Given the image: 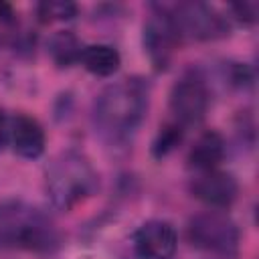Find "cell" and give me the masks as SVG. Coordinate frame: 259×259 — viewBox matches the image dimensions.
I'll return each instance as SVG.
<instances>
[{"label": "cell", "instance_id": "e0dca14e", "mask_svg": "<svg viewBox=\"0 0 259 259\" xmlns=\"http://www.w3.org/2000/svg\"><path fill=\"white\" fill-rule=\"evenodd\" d=\"M231 83L233 85H237V87H245V85H249L251 83V79H253V75H251V69L247 67V65H241V63H235L233 67H231Z\"/></svg>", "mask_w": 259, "mask_h": 259}, {"label": "cell", "instance_id": "ac0fdd59", "mask_svg": "<svg viewBox=\"0 0 259 259\" xmlns=\"http://www.w3.org/2000/svg\"><path fill=\"white\" fill-rule=\"evenodd\" d=\"M8 132H10V127H8V119H6V115L0 111V150L6 146V142H8Z\"/></svg>", "mask_w": 259, "mask_h": 259}, {"label": "cell", "instance_id": "7a4b0ae2", "mask_svg": "<svg viewBox=\"0 0 259 259\" xmlns=\"http://www.w3.org/2000/svg\"><path fill=\"white\" fill-rule=\"evenodd\" d=\"M99 178L91 162L75 150L61 152L47 168V192L59 210H71L97 190Z\"/></svg>", "mask_w": 259, "mask_h": 259}, {"label": "cell", "instance_id": "9a60e30c", "mask_svg": "<svg viewBox=\"0 0 259 259\" xmlns=\"http://www.w3.org/2000/svg\"><path fill=\"white\" fill-rule=\"evenodd\" d=\"M182 140V127L178 123H166L164 127H160L154 144H152V154L156 158H162L166 154H170Z\"/></svg>", "mask_w": 259, "mask_h": 259}, {"label": "cell", "instance_id": "277c9868", "mask_svg": "<svg viewBox=\"0 0 259 259\" xmlns=\"http://www.w3.org/2000/svg\"><path fill=\"white\" fill-rule=\"evenodd\" d=\"M164 12L170 16L178 36H188L194 40H214L229 34L227 18L217 12L212 6L202 2H180L172 8L162 6Z\"/></svg>", "mask_w": 259, "mask_h": 259}, {"label": "cell", "instance_id": "52a82bcc", "mask_svg": "<svg viewBox=\"0 0 259 259\" xmlns=\"http://www.w3.org/2000/svg\"><path fill=\"white\" fill-rule=\"evenodd\" d=\"M178 40H180L178 30L174 28V24H172L170 16L164 12V8H160V12H156V14H152L148 18V22L144 24V49L148 53L150 63L158 71H162L170 65Z\"/></svg>", "mask_w": 259, "mask_h": 259}, {"label": "cell", "instance_id": "d6986e66", "mask_svg": "<svg viewBox=\"0 0 259 259\" xmlns=\"http://www.w3.org/2000/svg\"><path fill=\"white\" fill-rule=\"evenodd\" d=\"M12 16H14V12H12V6H10V4H4V2H0V20L8 22V20H12Z\"/></svg>", "mask_w": 259, "mask_h": 259}, {"label": "cell", "instance_id": "30bf717a", "mask_svg": "<svg viewBox=\"0 0 259 259\" xmlns=\"http://www.w3.org/2000/svg\"><path fill=\"white\" fill-rule=\"evenodd\" d=\"M12 146L22 158H38L45 152V132L30 115H16L12 121Z\"/></svg>", "mask_w": 259, "mask_h": 259}, {"label": "cell", "instance_id": "ba28073f", "mask_svg": "<svg viewBox=\"0 0 259 259\" xmlns=\"http://www.w3.org/2000/svg\"><path fill=\"white\" fill-rule=\"evenodd\" d=\"M176 245L178 237L174 227L162 219L146 221L134 233V247L142 259H172Z\"/></svg>", "mask_w": 259, "mask_h": 259}, {"label": "cell", "instance_id": "5b68a950", "mask_svg": "<svg viewBox=\"0 0 259 259\" xmlns=\"http://www.w3.org/2000/svg\"><path fill=\"white\" fill-rule=\"evenodd\" d=\"M10 217L16 221L4 225V231L0 235L6 245L28 251H51L59 245V235L55 227L38 212L32 210L28 214H22L18 210H12Z\"/></svg>", "mask_w": 259, "mask_h": 259}, {"label": "cell", "instance_id": "2e32d148", "mask_svg": "<svg viewBox=\"0 0 259 259\" xmlns=\"http://www.w3.org/2000/svg\"><path fill=\"white\" fill-rule=\"evenodd\" d=\"M231 10L235 12V16L241 22H255L257 20V2H239V4H231Z\"/></svg>", "mask_w": 259, "mask_h": 259}, {"label": "cell", "instance_id": "8992f818", "mask_svg": "<svg viewBox=\"0 0 259 259\" xmlns=\"http://www.w3.org/2000/svg\"><path fill=\"white\" fill-rule=\"evenodd\" d=\"M208 87L206 81L194 73L188 71L184 73L170 89V111L174 113L176 121L184 123V125H192L204 119L206 109H208Z\"/></svg>", "mask_w": 259, "mask_h": 259}, {"label": "cell", "instance_id": "7c38bea8", "mask_svg": "<svg viewBox=\"0 0 259 259\" xmlns=\"http://www.w3.org/2000/svg\"><path fill=\"white\" fill-rule=\"evenodd\" d=\"M81 63L89 73L99 77H109L119 69L121 57L109 45H89V47H83Z\"/></svg>", "mask_w": 259, "mask_h": 259}, {"label": "cell", "instance_id": "9c48e42d", "mask_svg": "<svg viewBox=\"0 0 259 259\" xmlns=\"http://www.w3.org/2000/svg\"><path fill=\"white\" fill-rule=\"evenodd\" d=\"M190 192L194 194V198L202 200L208 206L227 208L235 202L237 192H239V184H237L235 176L229 172L208 170V172H200L192 180Z\"/></svg>", "mask_w": 259, "mask_h": 259}, {"label": "cell", "instance_id": "4fadbf2b", "mask_svg": "<svg viewBox=\"0 0 259 259\" xmlns=\"http://www.w3.org/2000/svg\"><path fill=\"white\" fill-rule=\"evenodd\" d=\"M49 53L59 67H71L73 63L81 61L83 47L71 30H59L49 40Z\"/></svg>", "mask_w": 259, "mask_h": 259}, {"label": "cell", "instance_id": "5bb4252c", "mask_svg": "<svg viewBox=\"0 0 259 259\" xmlns=\"http://www.w3.org/2000/svg\"><path fill=\"white\" fill-rule=\"evenodd\" d=\"M36 14L40 22H55V20H69L77 14V6L73 2H63V0H51V2H40L36 6Z\"/></svg>", "mask_w": 259, "mask_h": 259}, {"label": "cell", "instance_id": "3957f363", "mask_svg": "<svg viewBox=\"0 0 259 259\" xmlns=\"http://www.w3.org/2000/svg\"><path fill=\"white\" fill-rule=\"evenodd\" d=\"M188 239L202 251L223 257H237L241 233L229 214L221 210H206L188 221Z\"/></svg>", "mask_w": 259, "mask_h": 259}, {"label": "cell", "instance_id": "6da1fadb", "mask_svg": "<svg viewBox=\"0 0 259 259\" xmlns=\"http://www.w3.org/2000/svg\"><path fill=\"white\" fill-rule=\"evenodd\" d=\"M148 111V83L138 77L107 85L95 99L93 121L109 142L127 140Z\"/></svg>", "mask_w": 259, "mask_h": 259}, {"label": "cell", "instance_id": "8fae6325", "mask_svg": "<svg viewBox=\"0 0 259 259\" xmlns=\"http://www.w3.org/2000/svg\"><path fill=\"white\" fill-rule=\"evenodd\" d=\"M225 158V140L219 132H204L188 152L190 168L198 172L214 170Z\"/></svg>", "mask_w": 259, "mask_h": 259}]
</instances>
